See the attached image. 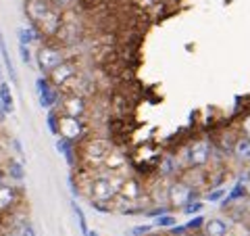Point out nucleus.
Wrapping results in <instances>:
<instances>
[{
  "instance_id": "1",
  "label": "nucleus",
  "mask_w": 250,
  "mask_h": 236,
  "mask_svg": "<svg viewBox=\"0 0 250 236\" xmlns=\"http://www.w3.org/2000/svg\"><path fill=\"white\" fill-rule=\"evenodd\" d=\"M25 13L36 25L42 27V31H46V34H50V36L57 34L62 25L61 13L54 9L50 0H27Z\"/></svg>"
},
{
  "instance_id": "2",
  "label": "nucleus",
  "mask_w": 250,
  "mask_h": 236,
  "mask_svg": "<svg viewBox=\"0 0 250 236\" xmlns=\"http://www.w3.org/2000/svg\"><path fill=\"white\" fill-rule=\"evenodd\" d=\"M108 153H111V144L106 142V140H88L83 146V157L85 161H88L90 165H94V167H98V165H104Z\"/></svg>"
},
{
  "instance_id": "3",
  "label": "nucleus",
  "mask_w": 250,
  "mask_h": 236,
  "mask_svg": "<svg viewBox=\"0 0 250 236\" xmlns=\"http://www.w3.org/2000/svg\"><path fill=\"white\" fill-rule=\"evenodd\" d=\"M210 159V142L207 138L194 140L192 146L188 148V163L194 165V167H202L207 165Z\"/></svg>"
},
{
  "instance_id": "4",
  "label": "nucleus",
  "mask_w": 250,
  "mask_h": 236,
  "mask_svg": "<svg viewBox=\"0 0 250 236\" xmlns=\"http://www.w3.org/2000/svg\"><path fill=\"white\" fill-rule=\"evenodd\" d=\"M83 123L80 121V117L71 115H62L59 119V132L65 140H80L83 136Z\"/></svg>"
},
{
  "instance_id": "5",
  "label": "nucleus",
  "mask_w": 250,
  "mask_h": 236,
  "mask_svg": "<svg viewBox=\"0 0 250 236\" xmlns=\"http://www.w3.org/2000/svg\"><path fill=\"white\" fill-rule=\"evenodd\" d=\"M62 61H65L62 59V52L59 48H52V46H42L40 52H38V63H40V69L44 73L54 71Z\"/></svg>"
},
{
  "instance_id": "6",
  "label": "nucleus",
  "mask_w": 250,
  "mask_h": 236,
  "mask_svg": "<svg viewBox=\"0 0 250 236\" xmlns=\"http://www.w3.org/2000/svg\"><path fill=\"white\" fill-rule=\"evenodd\" d=\"M192 190L194 188L190 184H186L184 180L182 182H175V184H171L169 186V203L173 207H184L188 205V201L192 199Z\"/></svg>"
},
{
  "instance_id": "7",
  "label": "nucleus",
  "mask_w": 250,
  "mask_h": 236,
  "mask_svg": "<svg viewBox=\"0 0 250 236\" xmlns=\"http://www.w3.org/2000/svg\"><path fill=\"white\" fill-rule=\"evenodd\" d=\"M77 77V71H75V65L69 61H62L61 65L54 69V71H50V80L57 84V86H69L73 80Z\"/></svg>"
},
{
  "instance_id": "8",
  "label": "nucleus",
  "mask_w": 250,
  "mask_h": 236,
  "mask_svg": "<svg viewBox=\"0 0 250 236\" xmlns=\"http://www.w3.org/2000/svg\"><path fill=\"white\" fill-rule=\"evenodd\" d=\"M62 113L71 115V117H82L85 113V100L80 94H71L62 100Z\"/></svg>"
},
{
  "instance_id": "9",
  "label": "nucleus",
  "mask_w": 250,
  "mask_h": 236,
  "mask_svg": "<svg viewBox=\"0 0 250 236\" xmlns=\"http://www.w3.org/2000/svg\"><path fill=\"white\" fill-rule=\"evenodd\" d=\"M119 194H121V199H127V201H138L140 196H142V184H140L138 180H134V178H127V180H125V182H123V186H121Z\"/></svg>"
},
{
  "instance_id": "10",
  "label": "nucleus",
  "mask_w": 250,
  "mask_h": 236,
  "mask_svg": "<svg viewBox=\"0 0 250 236\" xmlns=\"http://www.w3.org/2000/svg\"><path fill=\"white\" fill-rule=\"evenodd\" d=\"M229 232V224L219 217H210L205 222V236H225Z\"/></svg>"
},
{
  "instance_id": "11",
  "label": "nucleus",
  "mask_w": 250,
  "mask_h": 236,
  "mask_svg": "<svg viewBox=\"0 0 250 236\" xmlns=\"http://www.w3.org/2000/svg\"><path fill=\"white\" fill-rule=\"evenodd\" d=\"M15 201H17V190H15L13 186H6V184L0 186V213L13 209Z\"/></svg>"
},
{
  "instance_id": "12",
  "label": "nucleus",
  "mask_w": 250,
  "mask_h": 236,
  "mask_svg": "<svg viewBox=\"0 0 250 236\" xmlns=\"http://www.w3.org/2000/svg\"><path fill=\"white\" fill-rule=\"evenodd\" d=\"M125 157H123V153H119V151H111L108 153V157H106V161H104V167H108L111 171H117V169H123L125 167Z\"/></svg>"
},
{
  "instance_id": "13",
  "label": "nucleus",
  "mask_w": 250,
  "mask_h": 236,
  "mask_svg": "<svg viewBox=\"0 0 250 236\" xmlns=\"http://www.w3.org/2000/svg\"><path fill=\"white\" fill-rule=\"evenodd\" d=\"M233 155L240 159H250V138H240L233 144Z\"/></svg>"
},
{
  "instance_id": "14",
  "label": "nucleus",
  "mask_w": 250,
  "mask_h": 236,
  "mask_svg": "<svg viewBox=\"0 0 250 236\" xmlns=\"http://www.w3.org/2000/svg\"><path fill=\"white\" fill-rule=\"evenodd\" d=\"M242 134H244V138H250V115L242 119Z\"/></svg>"
},
{
  "instance_id": "15",
  "label": "nucleus",
  "mask_w": 250,
  "mask_h": 236,
  "mask_svg": "<svg viewBox=\"0 0 250 236\" xmlns=\"http://www.w3.org/2000/svg\"><path fill=\"white\" fill-rule=\"evenodd\" d=\"M52 4H54V6H59V9H65V6L73 4V0H52Z\"/></svg>"
},
{
  "instance_id": "16",
  "label": "nucleus",
  "mask_w": 250,
  "mask_h": 236,
  "mask_svg": "<svg viewBox=\"0 0 250 236\" xmlns=\"http://www.w3.org/2000/svg\"><path fill=\"white\" fill-rule=\"evenodd\" d=\"M242 188H244V194H248L250 196V174L242 180Z\"/></svg>"
},
{
  "instance_id": "17",
  "label": "nucleus",
  "mask_w": 250,
  "mask_h": 236,
  "mask_svg": "<svg viewBox=\"0 0 250 236\" xmlns=\"http://www.w3.org/2000/svg\"><path fill=\"white\" fill-rule=\"evenodd\" d=\"M4 184V176H2V171H0V186Z\"/></svg>"
}]
</instances>
